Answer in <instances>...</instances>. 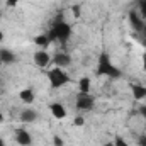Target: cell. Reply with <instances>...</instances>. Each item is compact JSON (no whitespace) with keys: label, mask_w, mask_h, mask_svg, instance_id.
<instances>
[{"label":"cell","mask_w":146,"mask_h":146,"mask_svg":"<svg viewBox=\"0 0 146 146\" xmlns=\"http://www.w3.org/2000/svg\"><path fill=\"white\" fill-rule=\"evenodd\" d=\"M48 80H49L51 88H60V87L70 83V76H68V73H65L63 72V68H58V66H54L53 70L48 72Z\"/></svg>","instance_id":"3"},{"label":"cell","mask_w":146,"mask_h":146,"mask_svg":"<svg viewBox=\"0 0 146 146\" xmlns=\"http://www.w3.org/2000/svg\"><path fill=\"white\" fill-rule=\"evenodd\" d=\"M19 2H21V0H7V5H9V7H15Z\"/></svg>","instance_id":"21"},{"label":"cell","mask_w":146,"mask_h":146,"mask_svg":"<svg viewBox=\"0 0 146 146\" xmlns=\"http://www.w3.org/2000/svg\"><path fill=\"white\" fill-rule=\"evenodd\" d=\"M15 54L10 51V49H7V48H0V61L3 63V65H12V63H15Z\"/></svg>","instance_id":"9"},{"label":"cell","mask_w":146,"mask_h":146,"mask_svg":"<svg viewBox=\"0 0 146 146\" xmlns=\"http://www.w3.org/2000/svg\"><path fill=\"white\" fill-rule=\"evenodd\" d=\"M78 88L82 94H88L90 92V78L88 76H82L80 82H78Z\"/></svg>","instance_id":"15"},{"label":"cell","mask_w":146,"mask_h":146,"mask_svg":"<svg viewBox=\"0 0 146 146\" xmlns=\"http://www.w3.org/2000/svg\"><path fill=\"white\" fill-rule=\"evenodd\" d=\"M138 7L141 9V14L145 15V19H146V0H138ZM146 24V22H145Z\"/></svg>","instance_id":"17"},{"label":"cell","mask_w":146,"mask_h":146,"mask_svg":"<svg viewBox=\"0 0 146 146\" xmlns=\"http://www.w3.org/2000/svg\"><path fill=\"white\" fill-rule=\"evenodd\" d=\"M53 61H54V65H56L58 68H65V66L70 65L72 60H70V54H66V53H58V54H54Z\"/></svg>","instance_id":"10"},{"label":"cell","mask_w":146,"mask_h":146,"mask_svg":"<svg viewBox=\"0 0 146 146\" xmlns=\"http://www.w3.org/2000/svg\"><path fill=\"white\" fill-rule=\"evenodd\" d=\"M143 68L146 70V53H145V56H143Z\"/></svg>","instance_id":"24"},{"label":"cell","mask_w":146,"mask_h":146,"mask_svg":"<svg viewBox=\"0 0 146 146\" xmlns=\"http://www.w3.org/2000/svg\"><path fill=\"white\" fill-rule=\"evenodd\" d=\"M139 114L146 119V106H141V107H139Z\"/></svg>","instance_id":"22"},{"label":"cell","mask_w":146,"mask_h":146,"mask_svg":"<svg viewBox=\"0 0 146 146\" xmlns=\"http://www.w3.org/2000/svg\"><path fill=\"white\" fill-rule=\"evenodd\" d=\"M138 143H139V146H146V136H141Z\"/></svg>","instance_id":"23"},{"label":"cell","mask_w":146,"mask_h":146,"mask_svg":"<svg viewBox=\"0 0 146 146\" xmlns=\"http://www.w3.org/2000/svg\"><path fill=\"white\" fill-rule=\"evenodd\" d=\"M129 22H131V26H133V29H134V31H138V33L146 31L145 21L141 19V15H139L136 10H131V12H129Z\"/></svg>","instance_id":"5"},{"label":"cell","mask_w":146,"mask_h":146,"mask_svg":"<svg viewBox=\"0 0 146 146\" xmlns=\"http://www.w3.org/2000/svg\"><path fill=\"white\" fill-rule=\"evenodd\" d=\"M0 15H2V12H0Z\"/></svg>","instance_id":"30"},{"label":"cell","mask_w":146,"mask_h":146,"mask_svg":"<svg viewBox=\"0 0 146 146\" xmlns=\"http://www.w3.org/2000/svg\"><path fill=\"white\" fill-rule=\"evenodd\" d=\"M15 141L21 146H29V145H33V136L26 129H17L15 131Z\"/></svg>","instance_id":"7"},{"label":"cell","mask_w":146,"mask_h":146,"mask_svg":"<svg viewBox=\"0 0 146 146\" xmlns=\"http://www.w3.org/2000/svg\"><path fill=\"white\" fill-rule=\"evenodd\" d=\"M33 61H34V65L39 66V68H46L49 65V61H51V56L46 53V49H41V51H36L34 53Z\"/></svg>","instance_id":"6"},{"label":"cell","mask_w":146,"mask_h":146,"mask_svg":"<svg viewBox=\"0 0 146 146\" xmlns=\"http://www.w3.org/2000/svg\"><path fill=\"white\" fill-rule=\"evenodd\" d=\"M49 112H51L53 117H56V119H65V117H66V109H65V106L60 104V102L51 104V106H49Z\"/></svg>","instance_id":"8"},{"label":"cell","mask_w":146,"mask_h":146,"mask_svg":"<svg viewBox=\"0 0 146 146\" xmlns=\"http://www.w3.org/2000/svg\"><path fill=\"white\" fill-rule=\"evenodd\" d=\"M0 146H7L5 143H3V139H0Z\"/></svg>","instance_id":"27"},{"label":"cell","mask_w":146,"mask_h":146,"mask_svg":"<svg viewBox=\"0 0 146 146\" xmlns=\"http://www.w3.org/2000/svg\"><path fill=\"white\" fill-rule=\"evenodd\" d=\"M131 92H133L134 100H143L146 97V87L139 85V83H133L131 85Z\"/></svg>","instance_id":"11"},{"label":"cell","mask_w":146,"mask_h":146,"mask_svg":"<svg viewBox=\"0 0 146 146\" xmlns=\"http://www.w3.org/2000/svg\"><path fill=\"white\" fill-rule=\"evenodd\" d=\"M2 121H3V115H2V112H0V122H2Z\"/></svg>","instance_id":"28"},{"label":"cell","mask_w":146,"mask_h":146,"mask_svg":"<svg viewBox=\"0 0 146 146\" xmlns=\"http://www.w3.org/2000/svg\"><path fill=\"white\" fill-rule=\"evenodd\" d=\"M97 75H104V76H109V78H121V70L110 61L109 54L107 53H102L99 56V65H97Z\"/></svg>","instance_id":"2"},{"label":"cell","mask_w":146,"mask_h":146,"mask_svg":"<svg viewBox=\"0 0 146 146\" xmlns=\"http://www.w3.org/2000/svg\"><path fill=\"white\" fill-rule=\"evenodd\" d=\"M72 12L75 14V17H80V7H78V5H73V7H72Z\"/></svg>","instance_id":"20"},{"label":"cell","mask_w":146,"mask_h":146,"mask_svg":"<svg viewBox=\"0 0 146 146\" xmlns=\"http://www.w3.org/2000/svg\"><path fill=\"white\" fill-rule=\"evenodd\" d=\"M19 97H21V100H22L24 104H33L34 99H36L33 88H22V90L19 92Z\"/></svg>","instance_id":"12"},{"label":"cell","mask_w":146,"mask_h":146,"mask_svg":"<svg viewBox=\"0 0 146 146\" xmlns=\"http://www.w3.org/2000/svg\"><path fill=\"white\" fill-rule=\"evenodd\" d=\"M114 145L115 146H129L127 143H126V139L121 138V136H115V138H114Z\"/></svg>","instance_id":"16"},{"label":"cell","mask_w":146,"mask_h":146,"mask_svg":"<svg viewBox=\"0 0 146 146\" xmlns=\"http://www.w3.org/2000/svg\"><path fill=\"white\" fill-rule=\"evenodd\" d=\"M2 41H3V33L0 31V42H2Z\"/></svg>","instance_id":"26"},{"label":"cell","mask_w":146,"mask_h":146,"mask_svg":"<svg viewBox=\"0 0 146 146\" xmlns=\"http://www.w3.org/2000/svg\"><path fill=\"white\" fill-rule=\"evenodd\" d=\"M104 146H115V145H114V141H109V143H106Z\"/></svg>","instance_id":"25"},{"label":"cell","mask_w":146,"mask_h":146,"mask_svg":"<svg viewBox=\"0 0 146 146\" xmlns=\"http://www.w3.org/2000/svg\"><path fill=\"white\" fill-rule=\"evenodd\" d=\"M73 124L80 127V126H83V124H85V119H83L82 115H78V117H75V121H73Z\"/></svg>","instance_id":"18"},{"label":"cell","mask_w":146,"mask_h":146,"mask_svg":"<svg viewBox=\"0 0 146 146\" xmlns=\"http://www.w3.org/2000/svg\"><path fill=\"white\" fill-rule=\"evenodd\" d=\"M53 145L54 146H63L65 143H63V139H61L60 136H54V138H53Z\"/></svg>","instance_id":"19"},{"label":"cell","mask_w":146,"mask_h":146,"mask_svg":"<svg viewBox=\"0 0 146 146\" xmlns=\"http://www.w3.org/2000/svg\"><path fill=\"white\" fill-rule=\"evenodd\" d=\"M48 36L51 37V41L66 42V41L70 39V36H72V26L63 21V15H58V17H56V22H54V26L49 29Z\"/></svg>","instance_id":"1"},{"label":"cell","mask_w":146,"mask_h":146,"mask_svg":"<svg viewBox=\"0 0 146 146\" xmlns=\"http://www.w3.org/2000/svg\"><path fill=\"white\" fill-rule=\"evenodd\" d=\"M34 42H36L37 46H41V48H48L51 44V37L44 33V34H39V36L34 37Z\"/></svg>","instance_id":"14"},{"label":"cell","mask_w":146,"mask_h":146,"mask_svg":"<svg viewBox=\"0 0 146 146\" xmlns=\"http://www.w3.org/2000/svg\"><path fill=\"white\" fill-rule=\"evenodd\" d=\"M94 106H95V99H94V95H90V92L88 94H78V97H76V109L82 110V112H88V110L94 109Z\"/></svg>","instance_id":"4"},{"label":"cell","mask_w":146,"mask_h":146,"mask_svg":"<svg viewBox=\"0 0 146 146\" xmlns=\"http://www.w3.org/2000/svg\"><path fill=\"white\" fill-rule=\"evenodd\" d=\"M37 119V112L34 109H24L21 114V121L22 122H34Z\"/></svg>","instance_id":"13"},{"label":"cell","mask_w":146,"mask_h":146,"mask_svg":"<svg viewBox=\"0 0 146 146\" xmlns=\"http://www.w3.org/2000/svg\"><path fill=\"white\" fill-rule=\"evenodd\" d=\"M145 46H146V39H145Z\"/></svg>","instance_id":"29"}]
</instances>
